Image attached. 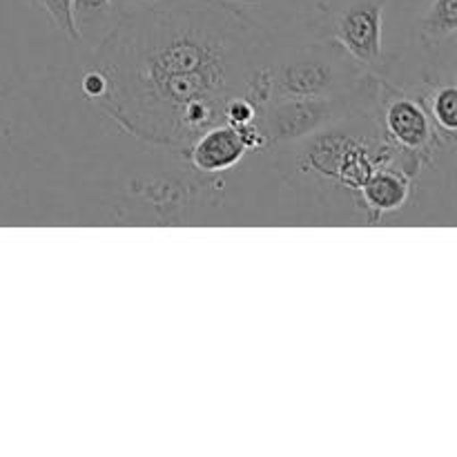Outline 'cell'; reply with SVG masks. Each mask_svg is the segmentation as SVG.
I'll use <instances>...</instances> for the list:
<instances>
[{"label":"cell","instance_id":"obj_13","mask_svg":"<svg viewBox=\"0 0 457 457\" xmlns=\"http://www.w3.org/2000/svg\"><path fill=\"white\" fill-rule=\"evenodd\" d=\"M107 92V79L101 70L96 67H89L87 71L83 74V94L89 98L92 103L101 101L103 94Z\"/></svg>","mask_w":457,"mask_h":457},{"label":"cell","instance_id":"obj_8","mask_svg":"<svg viewBox=\"0 0 457 457\" xmlns=\"http://www.w3.org/2000/svg\"><path fill=\"white\" fill-rule=\"evenodd\" d=\"M119 16L116 0H71V18H74L79 43L89 47L98 43Z\"/></svg>","mask_w":457,"mask_h":457},{"label":"cell","instance_id":"obj_5","mask_svg":"<svg viewBox=\"0 0 457 457\" xmlns=\"http://www.w3.org/2000/svg\"><path fill=\"white\" fill-rule=\"evenodd\" d=\"M388 0H351L335 13L330 34L364 71L384 62V9Z\"/></svg>","mask_w":457,"mask_h":457},{"label":"cell","instance_id":"obj_1","mask_svg":"<svg viewBox=\"0 0 457 457\" xmlns=\"http://www.w3.org/2000/svg\"><path fill=\"white\" fill-rule=\"evenodd\" d=\"M107 79L94 105L134 138L186 147L275 56L266 29L230 0H156L119 12L94 45Z\"/></svg>","mask_w":457,"mask_h":457},{"label":"cell","instance_id":"obj_7","mask_svg":"<svg viewBox=\"0 0 457 457\" xmlns=\"http://www.w3.org/2000/svg\"><path fill=\"white\" fill-rule=\"evenodd\" d=\"M413 179L400 165H379L373 170L364 186L357 190V201L369 210L370 221H379L382 217L400 212L411 199Z\"/></svg>","mask_w":457,"mask_h":457},{"label":"cell","instance_id":"obj_9","mask_svg":"<svg viewBox=\"0 0 457 457\" xmlns=\"http://www.w3.org/2000/svg\"><path fill=\"white\" fill-rule=\"evenodd\" d=\"M415 31L424 47H437L446 40H453L457 31V0H428Z\"/></svg>","mask_w":457,"mask_h":457},{"label":"cell","instance_id":"obj_11","mask_svg":"<svg viewBox=\"0 0 457 457\" xmlns=\"http://www.w3.org/2000/svg\"><path fill=\"white\" fill-rule=\"evenodd\" d=\"M34 7L43 9L54 25L62 31L70 40L79 43V34H76L74 18H71V0H29Z\"/></svg>","mask_w":457,"mask_h":457},{"label":"cell","instance_id":"obj_14","mask_svg":"<svg viewBox=\"0 0 457 457\" xmlns=\"http://www.w3.org/2000/svg\"><path fill=\"white\" fill-rule=\"evenodd\" d=\"M152 3H156V0H116L119 12H123V9H132V7H143V4H152Z\"/></svg>","mask_w":457,"mask_h":457},{"label":"cell","instance_id":"obj_4","mask_svg":"<svg viewBox=\"0 0 457 457\" xmlns=\"http://www.w3.org/2000/svg\"><path fill=\"white\" fill-rule=\"evenodd\" d=\"M360 87V85H357ZM357 107V89L335 98H270L257 123L266 145H286L312 137Z\"/></svg>","mask_w":457,"mask_h":457},{"label":"cell","instance_id":"obj_3","mask_svg":"<svg viewBox=\"0 0 457 457\" xmlns=\"http://www.w3.org/2000/svg\"><path fill=\"white\" fill-rule=\"evenodd\" d=\"M361 103L382 137L404 154L431 161L445 143H453L433 125L420 94L404 92L397 85L378 79L373 71L361 80Z\"/></svg>","mask_w":457,"mask_h":457},{"label":"cell","instance_id":"obj_2","mask_svg":"<svg viewBox=\"0 0 457 457\" xmlns=\"http://www.w3.org/2000/svg\"><path fill=\"white\" fill-rule=\"evenodd\" d=\"M361 70L333 38L295 45L272 56V98H335L355 92Z\"/></svg>","mask_w":457,"mask_h":457},{"label":"cell","instance_id":"obj_12","mask_svg":"<svg viewBox=\"0 0 457 457\" xmlns=\"http://www.w3.org/2000/svg\"><path fill=\"white\" fill-rule=\"evenodd\" d=\"M257 116H259V107L254 105L250 98L235 96L232 101H228L226 110H223V123L232 125V128H239V125L257 120Z\"/></svg>","mask_w":457,"mask_h":457},{"label":"cell","instance_id":"obj_10","mask_svg":"<svg viewBox=\"0 0 457 457\" xmlns=\"http://www.w3.org/2000/svg\"><path fill=\"white\" fill-rule=\"evenodd\" d=\"M420 96H422V103L427 107L428 116H431L433 125L446 138L453 141L457 129V89L453 80L428 85Z\"/></svg>","mask_w":457,"mask_h":457},{"label":"cell","instance_id":"obj_6","mask_svg":"<svg viewBox=\"0 0 457 457\" xmlns=\"http://www.w3.org/2000/svg\"><path fill=\"white\" fill-rule=\"evenodd\" d=\"M187 161L196 172L219 174L235 168L248 150L239 132L228 123H217L187 143Z\"/></svg>","mask_w":457,"mask_h":457}]
</instances>
